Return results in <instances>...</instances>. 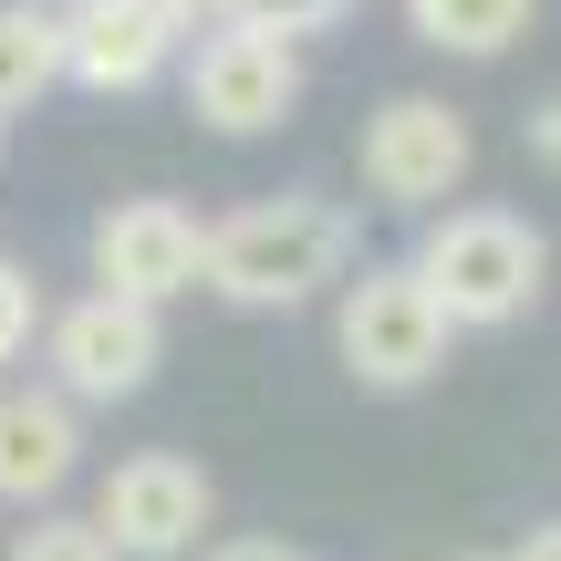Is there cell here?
Instances as JSON below:
<instances>
[{
	"label": "cell",
	"mask_w": 561,
	"mask_h": 561,
	"mask_svg": "<svg viewBox=\"0 0 561 561\" xmlns=\"http://www.w3.org/2000/svg\"><path fill=\"white\" fill-rule=\"evenodd\" d=\"M187 21H198V0H73L62 11V73L83 94H146Z\"/></svg>",
	"instance_id": "7"
},
{
	"label": "cell",
	"mask_w": 561,
	"mask_h": 561,
	"mask_svg": "<svg viewBox=\"0 0 561 561\" xmlns=\"http://www.w3.org/2000/svg\"><path fill=\"white\" fill-rule=\"evenodd\" d=\"M94 280L115 301H178V291H198L208 280V229L187 219L178 198H125V208H104L94 219Z\"/></svg>",
	"instance_id": "9"
},
{
	"label": "cell",
	"mask_w": 561,
	"mask_h": 561,
	"mask_svg": "<svg viewBox=\"0 0 561 561\" xmlns=\"http://www.w3.org/2000/svg\"><path fill=\"white\" fill-rule=\"evenodd\" d=\"M510 561H561V520H541V530H530V541L510 551Z\"/></svg>",
	"instance_id": "18"
},
{
	"label": "cell",
	"mask_w": 561,
	"mask_h": 561,
	"mask_svg": "<svg viewBox=\"0 0 561 561\" xmlns=\"http://www.w3.org/2000/svg\"><path fill=\"white\" fill-rule=\"evenodd\" d=\"M208 561H301V551H291V541H261V530H250V541H219Z\"/></svg>",
	"instance_id": "17"
},
{
	"label": "cell",
	"mask_w": 561,
	"mask_h": 561,
	"mask_svg": "<svg viewBox=\"0 0 561 561\" xmlns=\"http://www.w3.org/2000/svg\"><path fill=\"white\" fill-rule=\"evenodd\" d=\"M354 167H364V187H375L385 208H437V198L468 187L479 136H468V115L437 104V94H385L375 115H364V136H354Z\"/></svg>",
	"instance_id": "4"
},
{
	"label": "cell",
	"mask_w": 561,
	"mask_h": 561,
	"mask_svg": "<svg viewBox=\"0 0 561 561\" xmlns=\"http://www.w3.org/2000/svg\"><path fill=\"white\" fill-rule=\"evenodd\" d=\"M343 271H354V219L333 198H312V187L261 198V208L208 229V291L240 301V312H291V301H312Z\"/></svg>",
	"instance_id": "1"
},
{
	"label": "cell",
	"mask_w": 561,
	"mask_h": 561,
	"mask_svg": "<svg viewBox=\"0 0 561 561\" xmlns=\"http://www.w3.org/2000/svg\"><path fill=\"white\" fill-rule=\"evenodd\" d=\"M94 520L125 561H187L198 530L219 520V489H208L198 458L178 447H146V458H115V479L94 489Z\"/></svg>",
	"instance_id": "5"
},
{
	"label": "cell",
	"mask_w": 561,
	"mask_h": 561,
	"mask_svg": "<svg viewBox=\"0 0 561 561\" xmlns=\"http://www.w3.org/2000/svg\"><path fill=\"white\" fill-rule=\"evenodd\" d=\"M32 322H42V291H32V271L21 261H0V364L32 343Z\"/></svg>",
	"instance_id": "15"
},
{
	"label": "cell",
	"mask_w": 561,
	"mask_h": 561,
	"mask_svg": "<svg viewBox=\"0 0 561 561\" xmlns=\"http://www.w3.org/2000/svg\"><path fill=\"white\" fill-rule=\"evenodd\" d=\"M416 271H426V291L447 301L458 333H500V322H520L530 301H541L551 240L530 219H510V208H447V219L426 229Z\"/></svg>",
	"instance_id": "2"
},
{
	"label": "cell",
	"mask_w": 561,
	"mask_h": 561,
	"mask_svg": "<svg viewBox=\"0 0 561 561\" xmlns=\"http://www.w3.org/2000/svg\"><path fill=\"white\" fill-rule=\"evenodd\" d=\"M447 333H458V322H447V301L426 291L416 261H385V271L343 280V301H333V354H343V375L375 385V396L426 385L447 364Z\"/></svg>",
	"instance_id": "3"
},
{
	"label": "cell",
	"mask_w": 561,
	"mask_h": 561,
	"mask_svg": "<svg viewBox=\"0 0 561 561\" xmlns=\"http://www.w3.org/2000/svg\"><path fill=\"white\" fill-rule=\"evenodd\" d=\"M520 146H530V167H551V178H561V94H551V104H530Z\"/></svg>",
	"instance_id": "16"
},
{
	"label": "cell",
	"mask_w": 561,
	"mask_h": 561,
	"mask_svg": "<svg viewBox=\"0 0 561 561\" xmlns=\"http://www.w3.org/2000/svg\"><path fill=\"white\" fill-rule=\"evenodd\" d=\"M301 104V53L271 32H208L198 53H187V115L219 125V136H271V125H291Z\"/></svg>",
	"instance_id": "8"
},
{
	"label": "cell",
	"mask_w": 561,
	"mask_h": 561,
	"mask_svg": "<svg viewBox=\"0 0 561 561\" xmlns=\"http://www.w3.org/2000/svg\"><path fill=\"white\" fill-rule=\"evenodd\" d=\"M53 83H62V21L32 0H0V115L42 104Z\"/></svg>",
	"instance_id": "12"
},
{
	"label": "cell",
	"mask_w": 561,
	"mask_h": 561,
	"mask_svg": "<svg viewBox=\"0 0 561 561\" xmlns=\"http://www.w3.org/2000/svg\"><path fill=\"white\" fill-rule=\"evenodd\" d=\"M157 354H167V322L146 312V301L83 291L73 312H53V385H62L73 405H125V396H146Z\"/></svg>",
	"instance_id": "6"
},
{
	"label": "cell",
	"mask_w": 561,
	"mask_h": 561,
	"mask_svg": "<svg viewBox=\"0 0 561 561\" xmlns=\"http://www.w3.org/2000/svg\"><path fill=\"white\" fill-rule=\"evenodd\" d=\"M83 468V426L62 385H0V510H42Z\"/></svg>",
	"instance_id": "10"
},
{
	"label": "cell",
	"mask_w": 561,
	"mask_h": 561,
	"mask_svg": "<svg viewBox=\"0 0 561 561\" xmlns=\"http://www.w3.org/2000/svg\"><path fill=\"white\" fill-rule=\"evenodd\" d=\"M405 32L426 53H458V62H500L510 42L530 32V0H405Z\"/></svg>",
	"instance_id": "11"
},
{
	"label": "cell",
	"mask_w": 561,
	"mask_h": 561,
	"mask_svg": "<svg viewBox=\"0 0 561 561\" xmlns=\"http://www.w3.org/2000/svg\"><path fill=\"white\" fill-rule=\"evenodd\" d=\"M11 561H125V551L104 541V520H62V510H42V520L11 541Z\"/></svg>",
	"instance_id": "14"
},
{
	"label": "cell",
	"mask_w": 561,
	"mask_h": 561,
	"mask_svg": "<svg viewBox=\"0 0 561 561\" xmlns=\"http://www.w3.org/2000/svg\"><path fill=\"white\" fill-rule=\"evenodd\" d=\"M229 32H271V42H301V32H333L354 0H208Z\"/></svg>",
	"instance_id": "13"
}]
</instances>
